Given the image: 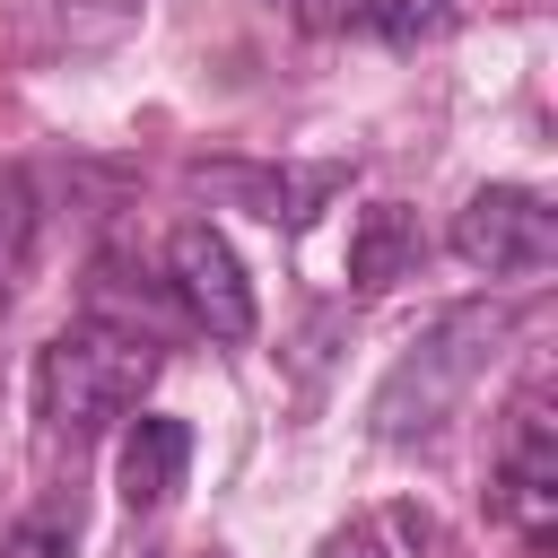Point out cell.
<instances>
[{"mask_svg":"<svg viewBox=\"0 0 558 558\" xmlns=\"http://www.w3.org/2000/svg\"><path fill=\"white\" fill-rule=\"evenodd\" d=\"M488 340H497V314L488 305H462V314H445L427 340H410V357L384 375V392H375V436L384 445H418V436H436L445 418H453V401L480 384V366H488Z\"/></svg>","mask_w":558,"mask_h":558,"instance_id":"7a4b0ae2","label":"cell"},{"mask_svg":"<svg viewBox=\"0 0 558 558\" xmlns=\"http://www.w3.org/2000/svg\"><path fill=\"white\" fill-rule=\"evenodd\" d=\"M44 17H52L70 44H113V35L140 17V0H44Z\"/></svg>","mask_w":558,"mask_h":558,"instance_id":"8fae6325","label":"cell"},{"mask_svg":"<svg viewBox=\"0 0 558 558\" xmlns=\"http://www.w3.org/2000/svg\"><path fill=\"white\" fill-rule=\"evenodd\" d=\"M453 253L488 279H532L558 262V209L532 183H480L453 209Z\"/></svg>","mask_w":558,"mask_h":558,"instance_id":"3957f363","label":"cell"},{"mask_svg":"<svg viewBox=\"0 0 558 558\" xmlns=\"http://www.w3.org/2000/svg\"><path fill=\"white\" fill-rule=\"evenodd\" d=\"M270 9H288L314 35H375V44H418L453 17V0H270Z\"/></svg>","mask_w":558,"mask_h":558,"instance_id":"ba28073f","label":"cell"},{"mask_svg":"<svg viewBox=\"0 0 558 558\" xmlns=\"http://www.w3.org/2000/svg\"><path fill=\"white\" fill-rule=\"evenodd\" d=\"M70 541H78V514H26V523H9L0 532V558H70Z\"/></svg>","mask_w":558,"mask_h":558,"instance_id":"7c38bea8","label":"cell"},{"mask_svg":"<svg viewBox=\"0 0 558 558\" xmlns=\"http://www.w3.org/2000/svg\"><path fill=\"white\" fill-rule=\"evenodd\" d=\"M157 366H166L157 331L122 323V314H87V323H70L61 340H44V357H35L44 445H70V453H78V445L105 436L113 418H131L140 392L157 384Z\"/></svg>","mask_w":558,"mask_h":558,"instance_id":"6da1fadb","label":"cell"},{"mask_svg":"<svg viewBox=\"0 0 558 558\" xmlns=\"http://www.w3.org/2000/svg\"><path fill=\"white\" fill-rule=\"evenodd\" d=\"M183 471H192V427L166 418V410H140V418L122 427V453H113V488H122V506H131V514L174 506Z\"/></svg>","mask_w":558,"mask_h":558,"instance_id":"52a82bcc","label":"cell"},{"mask_svg":"<svg viewBox=\"0 0 558 558\" xmlns=\"http://www.w3.org/2000/svg\"><path fill=\"white\" fill-rule=\"evenodd\" d=\"M201 183L270 227H305L331 192H349V166L340 157H323V166H201Z\"/></svg>","mask_w":558,"mask_h":558,"instance_id":"8992f818","label":"cell"},{"mask_svg":"<svg viewBox=\"0 0 558 558\" xmlns=\"http://www.w3.org/2000/svg\"><path fill=\"white\" fill-rule=\"evenodd\" d=\"M323 558H392V549H384V532H375V523H340V532L323 541Z\"/></svg>","mask_w":558,"mask_h":558,"instance_id":"4fadbf2b","label":"cell"},{"mask_svg":"<svg viewBox=\"0 0 558 558\" xmlns=\"http://www.w3.org/2000/svg\"><path fill=\"white\" fill-rule=\"evenodd\" d=\"M35 227H44V209H35V183H26V174H0V296H17V288H26Z\"/></svg>","mask_w":558,"mask_h":558,"instance_id":"30bf717a","label":"cell"},{"mask_svg":"<svg viewBox=\"0 0 558 558\" xmlns=\"http://www.w3.org/2000/svg\"><path fill=\"white\" fill-rule=\"evenodd\" d=\"M418 262H427L418 209H401V201H375V209H357V227H349V288H357V296H375V288L410 279Z\"/></svg>","mask_w":558,"mask_h":558,"instance_id":"9c48e42d","label":"cell"},{"mask_svg":"<svg viewBox=\"0 0 558 558\" xmlns=\"http://www.w3.org/2000/svg\"><path fill=\"white\" fill-rule=\"evenodd\" d=\"M166 270H174V305L209 331V340H253V279H244V262H235V244L209 227V218H192V227H174V244H166Z\"/></svg>","mask_w":558,"mask_h":558,"instance_id":"277c9868","label":"cell"},{"mask_svg":"<svg viewBox=\"0 0 558 558\" xmlns=\"http://www.w3.org/2000/svg\"><path fill=\"white\" fill-rule=\"evenodd\" d=\"M497 514L541 549L558 532V436H549V410L523 401L514 427H506V453H497Z\"/></svg>","mask_w":558,"mask_h":558,"instance_id":"5b68a950","label":"cell"}]
</instances>
